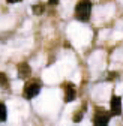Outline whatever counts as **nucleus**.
<instances>
[{
  "label": "nucleus",
  "instance_id": "nucleus-5",
  "mask_svg": "<svg viewBox=\"0 0 123 126\" xmlns=\"http://www.w3.org/2000/svg\"><path fill=\"white\" fill-rule=\"evenodd\" d=\"M110 114L111 116H120L122 114V99L119 96H111L110 102Z\"/></svg>",
  "mask_w": 123,
  "mask_h": 126
},
{
  "label": "nucleus",
  "instance_id": "nucleus-10",
  "mask_svg": "<svg viewBox=\"0 0 123 126\" xmlns=\"http://www.w3.org/2000/svg\"><path fill=\"white\" fill-rule=\"evenodd\" d=\"M81 119H83V113H81V111H77V113H75V116H74V119H72V120H74V122H75V123H77V122H80V120H81Z\"/></svg>",
  "mask_w": 123,
  "mask_h": 126
},
{
  "label": "nucleus",
  "instance_id": "nucleus-2",
  "mask_svg": "<svg viewBox=\"0 0 123 126\" xmlns=\"http://www.w3.org/2000/svg\"><path fill=\"white\" fill-rule=\"evenodd\" d=\"M110 119H111V114L108 111H105V110H98L95 117H93V125L95 126H108Z\"/></svg>",
  "mask_w": 123,
  "mask_h": 126
},
{
  "label": "nucleus",
  "instance_id": "nucleus-6",
  "mask_svg": "<svg viewBox=\"0 0 123 126\" xmlns=\"http://www.w3.org/2000/svg\"><path fill=\"white\" fill-rule=\"evenodd\" d=\"M17 71H18V77L20 78H27V77H30V74H32V69H30V66L27 65V63H20Z\"/></svg>",
  "mask_w": 123,
  "mask_h": 126
},
{
  "label": "nucleus",
  "instance_id": "nucleus-9",
  "mask_svg": "<svg viewBox=\"0 0 123 126\" xmlns=\"http://www.w3.org/2000/svg\"><path fill=\"white\" fill-rule=\"evenodd\" d=\"M0 86H2L3 89H8L9 87V80H8V77L3 72H0Z\"/></svg>",
  "mask_w": 123,
  "mask_h": 126
},
{
  "label": "nucleus",
  "instance_id": "nucleus-1",
  "mask_svg": "<svg viewBox=\"0 0 123 126\" xmlns=\"http://www.w3.org/2000/svg\"><path fill=\"white\" fill-rule=\"evenodd\" d=\"M90 14H92V2L90 0H80L75 5V18L78 21H89L90 20Z\"/></svg>",
  "mask_w": 123,
  "mask_h": 126
},
{
  "label": "nucleus",
  "instance_id": "nucleus-3",
  "mask_svg": "<svg viewBox=\"0 0 123 126\" xmlns=\"http://www.w3.org/2000/svg\"><path fill=\"white\" fill-rule=\"evenodd\" d=\"M41 92V84L39 83H27L24 86V92H23V96L26 99H32L35 96H38Z\"/></svg>",
  "mask_w": 123,
  "mask_h": 126
},
{
  "label": "nucleus",
  "instance_id": "nucleus-4",
  "mask_svg": "<svg viewBox=\"0 0 123 126\" xmlns=\"http://www.w3.org/2000/svg\"><path fill=\"white\" fill-rule=\"evenodd\" d=\"M63 90H65V102H72L77 98V89L72 83H63Z\"/></svg>",
  "mask_w": 123,
  "mask_h": 126
},
{
  "label": "nucleus",
  "instance_id": "nucleus-12",
  "mask_svg": "<svg viewBox=\"0 0 123 126\" xmlns=\"http://www.w3.org/2000/svg\"><path fill=\"white\" fill-rule=\"evenodd\" d=\"M8 3H18V2H21V0H6Z\"/></svg>",
  "mask_w": 123,
  "mask_h": 126
},
{
  "label": "nucleus",
  "instance_id": "nucleus-7",
  "mask_svg": "<svg viewBox=\"0 0 123 126\" xmlns=\"http://www.w3.org/2000/svg\"><path fill=\"white\" fill-rule=\"evenodd\" d=\"M8 119V108L3 102H0V123H3Z\"/></svg>",
  "mask_w": 123,
  "mask_h": 126
},
{
  "label": "nucleus",
  "instance_id": "nucleus-8",
  "mask_svg": "<svg viewBox=\"0 0 123 126\" xmlns=\"http://www.w3.org/2000/svg\"><path fill=\"white\" fill-rule=\"evenodd\" d=\"M32 9H33V14H36V15H41V14L45 11V3H42V2H38V3H35V5L32 6Z\"/></svg>",
  "mask_w": 123,
  "mask_h": 126
},
{
  "label": "nucleus",
  "instance_id": "nucleus-11",
  "mask_svg": "<svg viewBox=\"0 0 123 126\" xmlns=\"http://www.w3.org/2000/svg\"><path fill=\"white\" fill-rule=\"evenodd\" d=\"M48 3L54 6V5H57V3H59V0H48Z\"/></svg>",
  "mask_w": 123,
  "mask_h": 126
}]
</instances>
